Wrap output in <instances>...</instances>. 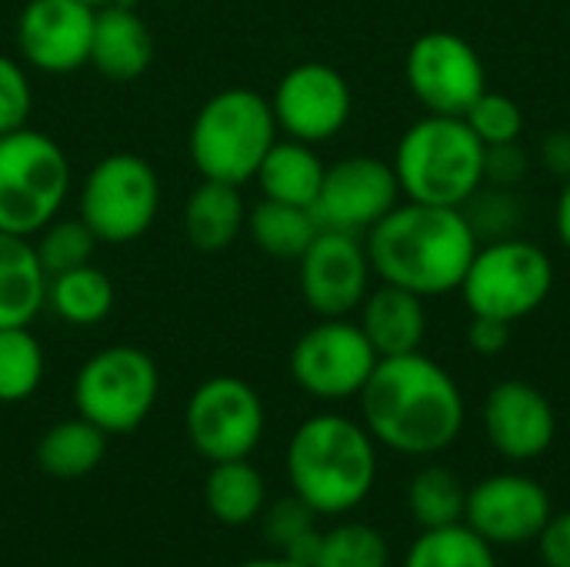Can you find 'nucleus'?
I'll return each mask as SVG.
<instances>
[{"label": "nucleus", "instance_id": "nucleus-35", "mask_svg": "<svg viewBox=\"0 0 570 567\" xmlns=\"http://www.w3.org/2000/svg\"><path fill=\"white\" fill-rule=\"evenodd\" d=\"M314 518L317 515L297 495H291V498L264 508V535H267V541L274 548L287 551L297 538H304L307 531H314Z\"/></svg>", "mask_w": 570, "mask_h": 567}, {"label": "nucleus", "instance_id": "nucleus-31", "mask_svg": "<svg viewBox=\"0 0 570 567\" xmlns=\"http://www.w3.org/2000/svg\"><path fill=\"white\" fill-rule=\"evenodd\" d=\"M30 241H33V254H37L47 277L83 267V264H94V251L100 244L97 234L80 221V214L77 217H60L57 214Z\"/></svg>", "mask_w": 570, "mask_h": 567}, {"label": "nucleus", "instance_id": "nucleus-42", "mask_svg": "<svg viewBox=\"0 0 570 567\" xmlns=\"http://www.w3.org/2000/svg\"><path fill=\"white\" fill-rule=\"evenodd\" d=\"M83 3H90V7H107V3H117V0H83Z\"/></svg>", "mask_w": 570, "mask_h": 567}, {"label": "nucleus", "instance_id": "nucleus-13", "mask_svg": "<svg viewBox=\"0 0 570 567\" xmlns=\"http://www.w3.org/2000/svg\"><path fill=\"white\" fill-rule=\"evenodd\" d=\"M271 107L284 137L317 147L344 130L351 120L354 94L341 70L321 60H304L277 80Z\"/></svg>", "mask_w": 570, "mask_h": 567}, {"label": "nucleus", "instance_id": "nucleus-8", "mask_svg": "<svg viewBox=\"0 0 570 567\" xmlns=\"http://www.w3.org/2000/svg\"><path fill=\"white\" fill-rule=\"evenodd\" d=\"M160 394L154 358L134 344H110L90 354L73 378V408L107 438L137 431Z\"/></svg>", "mask_w": 570, "mask_h": 567}, {"label": "nucleus", "instance_id": "nucleus-4", "mask_svg": "<svg viewBox=\"0 0 570 567\" xmlns=\"http://www.w3.org/2000/svg\"><path fill=\"white\" fill-rule=\"evenodd\" d=\"M484 150L464 117L428 114L401 134L391 167L407 201L464 207L484 187Z\"/></svg>", "mask_w": 570, "mask_h": 567}, {"label": "nucleus", "instance_id": "nucleus-21", "mask_svg": "<svg viewBox=\"0 0 570 567\" xmlns=\"http://www.w3.org/2000/svg\"><path fill=\"white\" fill-rule=\"evenodd\" d=\"M184 237L200 254H220L234 247V241L247 227V204L237 184L204 180L190 190L180 214Z\"/></svg>", "mask_w": 570, "mask_h": 567}, {"label": "nucleus", "instance_id": "nucleus-17", "mask_svg": "<svg viewBox=\"0 0 570 567\" xmlns=\"http://www.w3.org/2000/svg\"><path fill=\"white\" fill-rule=\"evenodd\" d=\"M551 515V495L541 481L528 475H491L468 491L464 525L488 545L508 548L538 541Z\"/></svg>", "mask_w": 570, "mask_h": 567}, {"label": "nucleus", "instance_id": "nucleus-26", "mask_svg": "<svg viewBox=\"0 0 570 567\" xmlns=\"http://www.w3.org/2000/svg\"><path fill=\"white\" fill-rule=\"evenodd\" d=\"M114 301H117L114 281L94 264L47 277L43 307H50L70 328H97L100 321L110 317Z\"/></svg>", "mask_w": 570, "mask_h": 567}, {"label": "nucleus", "instance_id": "nucleus-18", "mask_svg": "<svg viewBox=\"0 0 570 567\" xmlns=\"http://www.w3.org/2000/svg\"><path fill=\"white\" fill-rule=\"evenodd\" d=\"M484 434L491 448L508 461H538L558 438V414L548 394L528 381H501L484 398Z\"/></svg>", "mask_w": 570, "mask_h": 567}, {"label": "nucleus", "instance_id": "nucleus-32", "mask_svg": "<svg viewBox=\"0 0 570 567\" xmlns=\"http://www.w3.org/2000/svg\"><path fill=\"white\" fill-rule=\"evenodd\" d=\"M391 565V545L387 538L361 521L337 525L331 531H321L317 555L311 567H387Z\"/></svg>", "mask_w": 570, "mask_h": 567}, {"label": "nucleus", "instance_id": "nucleus-29", "mask_svg": "<svg viewBox=\"0 0 570 567\" xmlns=\"http://www.w3.org/2000/svg\"><path fill=\"white\" fill-rule=\"evenodd\" d=\"M404 567H501L494 545H488L468 525L421 531V538L407 548Z\"/></svg>", "mask_w": 570, "mask_h": 567}, {"label": "nucleus", "instance_id": "nucleus-9", "mask_svg": "<svg viewBox=\"0 0 570 567\" xmlns=\"http://www.w3.org/2000/svg\"><path fill=\"white\" fill-rule=\"evenodd\" d=\"M160 211V177L140 154L117 150L100 157L80 187V221L100 244H130L144 237Z\"/></svg>", "mask_w": 570, "mask_h": 567}, {"label": "nucleus", "instance_id": "nucleus-43", "mask_svg": "<svg viewBox=\"0 0 570 567\" xmlns=\"http://www.w3.org/2000/svg\"><path fill=\"white\" fill-rule=\"evenodd\" d=\"M167 3H177V0H167Z\"/></svg>", "mask_w": 570, "mask_h": 567}, {"label": "nucleus", "instance_id": "nucleus-28", "mask_svg": "<svg viewBox=\"0 0 570 567\" xmlns=\"http://www.w3.org/2000/svg\"><path fill=\"white\" fill-rule=\"evenodd\" d=\"M407 511L421 525V531L464 525L468 488L461 485V478L451 468L428 465L407 485Z\"/></svg>", "mask_w": 570, "mask_h": 567}, {"label": "nucleus", "instance_id": "nucleus-24", "mask_svg": "<svg viewBox=\"0 0 570 567\" xmlns=\"http://www.w3.org/2000/svg\"><path fill=\"white\" fill-rule=\"evenodd\" d=\"M107 458V434L87 418H70L47 428L37 441V465L47 478L77 481L100 468Z\"/></svg>", "mask_w": 570, "mask_h": 567}, {"label": "nucleus", "instance_id": "nucleus-22", "mask_svg": "<svg viewBox=\"0 0 570 567\" xmlns=\"http://www.w3.org/2000/svg\"><path fill=\"white\" fill-rule=\"evenodd\" d=\"M327 164L314 150V144L294 140V137H277L267 157L261 160L254 180L261 187V197L281 201V204H297V207H314L321 184H324Z\"/></svg>", "mask_w": 570, "mask_h": 567}, {"label": "nucleus", "instance_id": "nucleus-1", "mask_svg": "<svg viewBox=\"0 0 570 567\" xmlns=\"http://www.w3.org/2000/svg\"><path fill=\"white\" fill-rule=\"evenodd\" d=\"M357 398L371 438L407 458H434L464 431L458 381L421 351L381 358Z\"/></svg>", "mask_w": 570, "mask_h": 567}, {"label": "nucleus", "instance_id": "nucleus-6", "mask_svg": "<svg viewBox=\"0 0 570 567\" xmlns=\"http://www.w3.org/2000/svg\"><path fill=\"white\" fill-rule=\"evenodd\" d=\"M70 194L63 147L30 124L0 137V231L33 237Z\"/></svg>", "mask_w": 570, "mask_h": 567}, {"label": "nucleus", "instance_id": "nucleus-41", "mask_svg": "<svg viewBox=\"0 0 570 567\" xmlns=\"http://www.w3.org/2000/svg\"><path fill=\"white\" fill-rule=\"evenodd\" d=\"M234 567H304L297 565V561H291V558H284V555H277V558H254V561H240V565Z\"/></svg>", "mask_w": 570, "mask_h": 567}, {"label": "nucleus", "instance_id": "nucleus-36", "mask_svg": "<svg viewBox=\"0 0 570 567\" xmlns=\"http://www.w3.org/2000/svg\"><path fill=\"white\" fill-rule=\"evenodd\" d=\"M531 170V157L528 150L511 140V144H494L484 150V184L488 187H498V190H514L524 184Z\"/></svg>", "mask_w": 570, "mask_h": 567}, {"label": "nucleus", "instance_id": "nucleus-16", "mask_svg": "<svg viewBox=\"0 0 570 567\" xmlns=\"http://www.w3.org/2000/svg\"><path fill=\"white\" fill-rule=\"evenodd\" d=\"M97 7L83 0H27L17 17V53L40 74H73L90 63Z\"/></svg>", "mask_w": 570, "mask_h": 567}, {"label": "nucleus", "instance_id": "nucleus-5", "mask_svg": "<svg viewBox=\"0 0 570 567\" xmlns=\"http://www.w3.org/2000/svg\"><path fill=\"white\" fill-rule=\"evenodd\" d=\"M271 97L250 87H224L200 104L190 120L187 150L204 180L244 187L277 140Z\"/></svg>", "mask_w": 570, "mask_h": 567}, {"label": "nucleus", "instance_id": "nucleus-19", "mask_svg": "<svg viewBox=\"0 0 570 567\" xmlns=\"http://www.w3.org/2000/svg\"><path fill=\"white\" fill-rule=\"evenodd\" d=\"M150 63H154V33L147 20L127 0L97 7L94 37H90V67L114 84H134L150 70Z\"/></svg>", "mask_w": 570, "mask_h": 567}, {"label": "nucleus", "instance_id": "nucleus-39", "mask_svg": "<svg viewBox=\"0 0 570 567\" xmlns=\"http://www.w3.org/2000/svg\"><path fill=\"white\" fill-rule=\"evenodd\" d=\"M541 164L554 174V177H561V180H568L570 177V130H551V134H544V140H541Z\"/></svg>", "mask_w": 570, "mask_h": 567}, {"label": "nucleus", "instance_id": "nucleus-7", "mask_svg": "<svg viewBox=\"0 0 570 567\" xmlns=\"http://www.w3.org/2000/svg\"><path fill=\"white\" fill-rule=\"evenodd\" d=\"M554 287V261L544 247L524 237L478 244V254L461 281V297L471 314L518 324L531 317Z\"/></svg>", "mask_w": 570, "mask_h": 567}, {"label": "nucleus", "instance_id": "nucleus-20", "mask_svg": "<svg viewBox=\"0 0 570 567\" xmlns=\"http://www.w3.org/2000/svg\"><path fill=\"white\" fill-rule=\"evenodd\" d=\"M361 331L377 351V358H401L421 351L428 338V307L414 291L381 284L361 301Z\"/></svg>", "mask_w": 570, "mask_h": 567}, {"label": "nucleus", "instance_id": "nucleus-27", "mask_svg": "<svg viewBox=\"0 0 570 567\" xmlns=\"http://www.w3.org/2000/svg\"><path fill=\"white\" fill-rule=\"evenodd\" d=\"M244 231L250 234V241L261 254H267L274 261H301V254L317 237L321 224L311 207L261 197V204H254L247 211Z\"/></svg>", "mask_w": 570, "mask_h": 567}, {"label": "nucleus", "instance_id": "nucleus-10", "mask_svg": "<svg viewBox=\"0 0 570 567\" xmlns=\"http://www.w3.org/2000/svg\"><path fill=\"white\" fill-rule=\"evenodd\" d=\"M264 428L267 414L261 394L234 374H217L197 384L184 411L187 441L210 465L250 458L264 438Z\"/></svg>", "mask_w": 570, "mask_h": 567}, {"label": "nucleus", "instance_id": "nucleus-15", "mask_svg": "<svg viewBox=\"0 0 570 567\" xmlns=\"http://www.w3.org/2000/svg\"><path fill=\"white\" fill-rule=\"evenodd\" d=\"M397 201L401 184L394 167L371 154H351L324 170V184L311 211L321 227L361 237L381 217H387V211H394Z\"/></svg>", "mask_w": 570, "mask_h": 567}, {"label": "nucleus", "instance_id": "nucleus-11", "mask_svg": "<svg viewBox=\"0 0 570 567\" xmlns=\"http://www.w3.org/2000/svg\"><path fill=\"white\" fill-rule=\"evenodd\" d=\"M377 361L381 358L357 321L321 317L294 341L291 378L317 401H347L361 394Z\"/></svg>", "mask_w": 570, "mask_h": 567}, {"label": "nucleus", "instance_id": "nucleus-3", "mask_svg": "<svg viewBox=\"0 0 570 567\" xmlns=\"http://www.w3.org/2000/svg\"><path fill=\"white\" fill-rule=\"evenodd\" d=\"M291 491L324 518L347 515L367 501L377 481V441L344 414L307 418L287 444Z\"/></svg>", "mask_w": 570, "mask_h": 567}, {"label": "nucleus", "instance_id": "nucleus-23", "mask_svg": "<svg viewBox=\"0 0 570 567\" xmlns=\"http://www.w3.org/2000/svg\"><path fill=\"white\" fill-rule=\"evenodd\" d=\"M47 274L33 254V241L0 231V328L30 324L43 311Z\"/></svg>", "mask_w": 570, "mask_h": 567}, {"label": "nucleus", "instance_id": "nucleus-37", "mask_svg": "<svg viewBox=\"0 0 570 567\" xmlns=\"http://www.w3.org/2000/svg\"><path fill=\"white\" fill-rule=\"evenodd\" d=\"M468 344H471V351L481 354V358H498V354H504L508 344H511V324H508V321H498V317L471 314Z\"/></svg>", "mask_w": 570, "mask_h": 567}, {"label": "nucleus", "instance_id": "nucleus-2", "mask_svg": "<svg viewBox=\"0 0 570 567\" xmlns=\"http://www.w3.org/2000/svg\"><path fill=\"white\" fill-rule=\"evenodd\" d=\"M367 257L384 284L414 291L417 297H441L461 287L474 254L478 234L464 207L397 204L367 231Z\"/></svg>", "mask_w": 570, "mask_h": 567}, {"label": "nucleus", "instance_id": "nucleus-12", "mask_svg": "<svg viewBox=\"0 0 570 567\" xmlns=\"http://www.w3.org/2000/svg\"><path fill=\"white\" fill-rule=\"evenodd\" d=\"M404 77L414 100L428 114L444 117H464L468 107L488 90L481 53L454 30L421 33L404 57Z\"/></svg>", "mask_w": 570, "mask_h": 567}, {"label": "nucleus", "instance_id": "nucleus-38", "mask_svg": "<svg viewBox=\"0 0 570 567\" xmlns=\"http://www.w3.org/2000/svg\"><path fill=\"white\" fill-rule=\"evenodd\" d=\"M538 555L544 567H570V511L551 515V521L538 535Z\"/></svg>", "mask_w": 570, "mask_h": 567}, {"label": "nucleus", "instance_id": "nucleus-30", "mask_svg": "<svg viewBox=\"0 0 570 567\" xmlns=\"http://www.w3.org/2000/svg\"><path fill=\"white\" fill-rule=\"evenodd\" d=\"M43 381V348L30 324L0 328V404H20Z\"/></svg>", "mask_w": 570, "mask_h": 567}, {"label": "nucleus", "instance_id": "nucleus-14", "mask_svg": "<svg viewBox=\"0 0 570 567\" xmlns=\"http://www.w3.org/2000/svg\"><path fill=\"white\" fill-rule=\"evenodd\" d=\"M301 297L317 317H351L371 291V257L357 234L321 227L297 261Z\"/></svg>", "mask_w": 570, "mask_h": 567}, {"label": "nucleus", "instance_id": "nucleus-34", "mask_svg": "<svg viewBox=\"0 0 570 567\" xmlns=\"http://www.w3.org/2000/svg\"><path fill=\"white\" fill-rule=\"evenodd\" d=\"M33 110V87L17 57L0 53V137L27 127Z\"/></svg>", "mask_w": 570, "mask_h": 567}, {"label": "nucleus", "instance_id": "nucleus-25", "mask_svg": "<svg viewBox=\"0 0 570 567\" xmlns=\"http://www.w3.org/2000/svg\"><path fill=\"white\" fill-rule=\"evenodd\" d=\"M204 505L220 525L240 528L264 515L267 485L247 458L217 461V465H210V475L204 481Z\"/></svg>", "mask_w": 570, "mask_h": 567}, {"label": "nucleus", "instance_id": "nucleus-33", "mask_svg": "<svg viewBox=\"0 0 570 567\" xmlns=\"http://www.w3.org/2000/svg\"><path fill=\"white\" fill-rule=\"evenodd\" d=\"M468 127L478 134V140L484 147H494V144H511V140H521L524 134V114H521V104L508 94H498V90H484L464 114Z\"/></svg>", "mask_w": 570, "mask_h": 567}, {"label": "nucleus", "instance_id": "nucleus-40", "mask_svg": "<svg viewBox=\"0 0 570 567\" xmlns=\"http://www.w3.org/2000/svg\"><path fill=\"white\" fill-rule=\"evenodd\" d=\"M554 231H558V241L564 244V251H570V177L564 180L558 207H554Z\"/></svg>", "mask_w": 570, "mask_h": 567}]
</instances>
